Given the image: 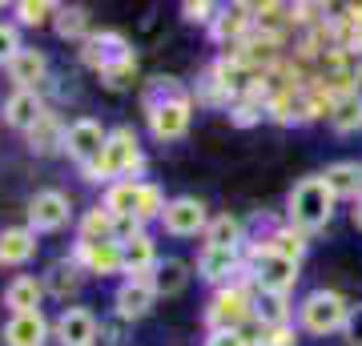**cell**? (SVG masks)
I'll use <instances>...</instances> for the list:
<instances>
[{
	"label": "cell",
	"mask_w": 362,
	"mask_h": 346,
	"mask_svg": "<svg viewBox=\"0 0 362 346\" xmlns=\"http://www.w3.org/2000/svg\"><path fill=\"white\" fill-rule=\"evenodd\" d=\"M137 202H141V185L133 178L113 181L109 193H105V209H109L117 221H137Z\"/></svg>",
	"instance_id": "cell-15"
},
{
	"label": "cell",
	"mask_w": 362,
	"mask_h": 346,
	"mask_svg": "<svg viewBox=\"0 0 362 346\" xmlns=\"http://www.w3.org/2000/svg\"><path fill=\"white\" fill-rule=\"evenodd\" d=\"M133 169H141V149H137V133L121 125V129H113V133H109L101 161L85 166V178H89V181H105V178H121V181H125V173H133Z\"/></svg>",
	"instance_id": "cell-2"
},
{
	"label": "cell",
	"mask_w": 362,
	"mask_h": 346,
	"mask_svg": "<svg viewBox=\"0 0 362 346\" xmlns=\"http://www.w3.org/2000/svg\"><path fill=\"white\" fill-rule=\"evenodd\" d=\"M266 346H294V338H290V330H286V326H278V330H270Z\"/></svg>",
	"instance_id": "cell-39"
},
{
	"label": "cell",
	"mask_w": 362,
	"mask_h": 346,
	"mask_svg": "<svg viewBox=\"0 0 362 346\" xmlns=\"http://www.w3.org/2000/svg\"><path fill=\"white\" fill-rule=\"evenodd\" d=\"M238 242H242V221H238V218L221 214V218L209 221L206 246H218V250H238Z\"/></svg>",
	"instance_id": "cell-26"
},
{
	"label": "cell",
	"mask_w": 362,
	"mask_h": 346,
	"mask_svg": "<svg viewBox=\"0 0 362 346\" xmlns=\"http://www.w3.org/2000/svg\"><path fill=\"white\" fill-rule=\"evenodd\" d=\"M161 226H165L173 238H197L202 230H209V214L197 197H173L161 214Z\"/></svg>",
	"instance_id": "cell-6"
},
{
	"label": "cell",
	"mask_w": 362,
	"mask_h": 346,
	"mask_svg": "<svg viewBox=\"0 0 362 346\" xmlns=\"http://www.w3.org/2000/svg\"><path fill=\"white\" fill-rule=\"evenodd\" d=\"M21 52V40H16V28L13 25H0V64H8Z\"/></svg>",
	"instance_id": "cell-35"
},
{
	"label": "cell",
	"mask_w": 362,
	"mask_h": 346,
	"mask_svg": "<svg viewBox=\"0 0 362 346\" xmlns=\"http://www.w3.org/2000/svg\"><path fill=\"white\" fill-rule=\"evenodd\" d=\"M149 282H153L157 294H181L185 290V282H189V274H185V262H177V258H165V262H157L153 274H149Z\"/></svg>",
	"instance_id": "cell-23"
},
{
	"label": "cell",
	"mask_w": 362,
	"mask_h": 346,
	"mask_svg": "<svg viewBox=\"0 0 362 346\" xmlns=\"http://www.w3.org/2000/svg\"><path fill=\"white\" fill-rule=\"evenodd\" d=\"M77 286H81V266L77 262H57V266L49 270V290L57 298H69Z\"/></svg>",
	"instance_id": "cell-28"
},
{
	"label": "cell",
	"mask_w": 362,
	"mask_h": 346,
	"mask_svg": "<svg viewBox=\"0 0 362 346\" xmlns=\"http://www.w3.org/2000/svg\"><path fill=\"white\" fill-rule=\"evenodd\" d=\"M346 314H350V306L342 302V294H334V290H314V294H306L302 306H298L302 330H310V334L342 330V326H346Z\"/></svg>",
	"instance_id": "cell-3"
},
{
	"label": "cell",
	"mask_w": 362,
	"mask_h": 346,
	"mask_svg": "<svg viewBox=\"0 0 362 346\" xmlns=\"http://www.w3.org/2000/svg\"><path fill=\"white\" fill-rule=\"evenodd\" d=\"M77 258L89 266V274H117L125 270V250L121 242H97V246H77Z\"/></svg>",
	"instance_id": "cell-14"
},
{
	"label": "cell",
	"mask_w": 362,
	"mask_h": 346,
	"mask_svg": "<svg viewBox=\"0 0 362 346\" xmlns=\"http://www.w3.org/2000/svg\"><path fill=\"white\" fill-rule=\"evenodd\" d=\"M354 226H358V230H362V197H358V202H354Z\"/></svg>",
	"instance_id": "cell-41"
},
{
	"label": "cell",
	"mask_w": 362,
	"mask_h": 346,
	"mask_svg": "<svg viewBox=\"0 0 362 346\" xmlns=\"http://www.w3.org/2000/svg\"><path fill=\"white\" fill-rule=\"evenodd\" d=\"M105 142H109V133H105L93 117H81V121H73L69 133H65V154L73 157V161H81V169H85V166H93V161H101Z\"/></svg>",
	"instance_id": "cell-5"
},
{
	"label": "cell",
	"mask_w": 362,
	"mask_h": 346,
	"mask_svg": "<svg viewBox=\"0 0 362 346\" xmlns=\"http://www.w3.org/2000/svg\"><path fill=\"white\" fill-rule=\"evenodd\" d=\"M254 310H250V298L233 286V290H221L214 302H209V310H206V322L214 326V334H221V330H238L242 322L250 318Z\"/></svg>",
	"instance_id": "cell-8"
},
{
	"label": "cell",
	"mask_w": 362,
	"mask_h": 346,
	"mask_svg": "<svg viewBox=\"0 0 362 346\" xmlns=\"http://www.w3.org/2000/svg\"><path fill=\"white\" fill-rule=\"evenodd\" d=\"M165 197L157 185H141V202H137V221H149V218H161L165 214Z\"/></svg>",
	"instance_id": "cell-33"
},
{
	"label": "cell",
	"mask_w": 362,
	"mask_h": 346,
	"mask_svg": "<svg viewBox=\"0 0 362 346\" xmlns=\"http://www.w3.org/2000/svg\"><path fill=\"white\" fill-rule=\"evenodd\" d=\"M49 338V322L40 310H28V314H13L8 326H4V342L8 346H45Z\"/></svg>",
	"instance_id": "cell-12"
},
{
	"label": "cell",
	"mask_w": 362,
	"mask_h": 346,
	"mask_svg": "<svg viewBox=\"0 0 362 346\" xmlns=\"http://www.w3.org/2000/svg\"><path fill=\"white\" fill-rule=\"evenodd\" d=\"M133 77H137V61H117V64H109V69H101V81L109 85L113 93H121V89H129L133 85Z\"/></svg>",
	"instance_id": "cell-31"
},
{
	"label": "cell",
	"mask_w": 362,
	"mask_h": 346,
	"mask_svg": "<svg viewBox=\"0 0 362 346\" xmlns=\"http://www.w3.org/2000/svg\"><path fill=\"white\" fill-rule=\"evenodd\" d=\"M16 13H21V21L25 25H45L49 21V13H57L52 4H45V0H25V4H16Z\"/></svg>",
	"instance_id": "cell-34"
},
{
	"label": "cell",
	"mask_w": 362,
	"mask_h": 346,
	"mask_svg": "<svg viewBox=\"0 0 362 346\" xmlns=\"http://www.w3.org/2000/svg\"><path fill=\"white\" fill-rule=\"evenodd\" d=\"M250 8H242V4H238V8H226V13H221V16H214V37H218V40H238V37H242V33H246V28H250Z\"/></svg>",
	"instance_id": "cell-27"
},
{
	"label": "cell",
	"mask_w": 362,
	"mask_h": 346,
	"mask_svg": "<svg viewBox=\"0 0 362 346\" xmlns=\"http://www.w3.org/2000/svg\"><path fill=\"white\" fill-rule=\"evenodd\" d=\"M65 133H69V129L61 125L57 117H52V113H45V117L37 121V125H33V149H37V154H52L57 145L65 149Z\"/></svg>",
	"instance_id": "cell-25"
},
{
	"label": "cell",
	"mask_w": 362,
	"mask_h": 346,
	"mask_svg": "<svg viewBox=\"0 0 362 346\" xmlns=\"http://www.w3.org/2000/svg\"><path fill=\"white\" fill-rule=\"evenodd\" d=\"M250 266H254V282H258L262 294H290L298 282V262L274 254L270 246L254 250V262Z\"/></svg>",
	"instance_id": "cell-4"
},
{
	"label": "cell",
	"mask_w": 362,
	"mask_h": 346,
	"mask_svg": "<svg viewBox=\"0 0 362 346\" xmlns=\"http://www.w3.org/2000/svg\"><path fill=\"white\" fill-rule=\"evenodd\" d=\"M57 338H61V346H93L97 342V314L85 306H69L57 318Z\"/></svg>",
	"instance_id": "cell-11"
},
{
	"label": "cell",
	"mask_w": 362,
	"mask_h": 346,
	"mask_svg": "<svg viewBox=\"0 0 362 346\" xmlns=\"http://www.w3.org/2000/svg\"><path fill=\"white\" fill-rule=\"evenodd\" d=\"M233 121H238V125H254L258 117H254V109H246V105H242V109H233Z\"/></svg>",
	"instance_id": "cell-40"
},
{
	"label": "cell",
	"mask_w": 362,
	"mask_h": 346,
	"mask_svg": "<svg viewBox=\"0 0 362 346\" xmlns=\"http://www.w3.org/2000/svg\"><path fill=\"white\" fill-rule=\"evenodd\" d=\"M330 125H334L338 133L362 129V97L358 93H346V97H338V101L330 105Z\"/></svg>",
	"instance_id": "cell-24"
},
{
	"label": "cell",
	"mask_w": 362,
	"mask_h": 346,
	"mask_svg": "<svg viewBox=\"0 0 362 346\" xmlns=\"http://www.w3.org/2000/svg\"><path fill=\"white\" fill-rule=\"evenodd\" d=\"M45 69H49V64H45V57H40L37 49H21L13 61H8V77L16 81V89L33 93V85L45 81Z\"/></svg>",
	"instance_id": "cell-19"
},
{
	"label": "cell",
	"mask_w": 362,
	"mask_h": 346,
	"mask_svg": "<svg viewBox=\"0 0 362 346\" xmlns=\"http://www.w3.org/2000/svg\"><path fill=\"white\" fill-rule=\"evenodd\" d=\"M40 294H45V286L37 278H28V274H16L8 290H4V306L13 310V314H28V310H40Z\"/></svg>",
	"instance_id": "cell-18"
},
{
	"label": "cell",
	"mask_w": 362,
	"mask_h": 346,
	"mask_svg": "<svg viewBox=\"0 0 362 346\" xmlns=\"http://www.w3.org/2000/svg\"><path fill=\"white\" fill-rule=\"evenodd\" d=\"M322 181L330 185L334 197H362V166L358 161H338L322 173Z\"/></svg>",
	"instance_id": "cell-22"
},
{
	"label": "cell",
	"mask_w": 362,
	"mask_h": 346,
	"mask_svg": "<svg viewBox=\"0 0 362 346\" xmlns=\"http://www.w3.org/2000/svg\"><path fill=\"white\" fill-rule=\"evenodd\" d=\"M57 33L61 37H85L89 33V13L85 8H57Z\"/></svg>",
	"instance_id": "cell-30"
},
{
	"label": "cell",
	"mask_w": 362,
	"mask_h": 346,
	"mask_svg": "<svg viewBox=\"0 0 362 346\" xmlns=\"http://www.w3.org/2000/svg\"><path fill=\"white\" fill-rule=\"evenodd\" d=\"M262 318V326H270V330H278V326H286V318H290V306H286V294H258V310H254Z\"/></svg>",
	"instance_id": "cell-29"
},
{
	"label": "cell",
	"mask_w": 362,
	"mask_h": 346,
	"mask_svg": "<svg viewBox=\"0 0 362 346\" xmlns=\"http://www.w3.org/2000/svg\"><path fill=\"white\" fill-rule=\"evenodd\" d=\"M69 197L61 190H45L37 193L33 202H28V230L33 233H52V230H61L69 221Z\"/></svg>",
	"instance_id": "cell-7"
},
{
	"label": "cell",
	"mask_w": 362,
	"mask_h": 346,
	"mask_svg": "<svg viewBox=\"0 0 362 346\" xmlns=\"http://www.w3.org/2000/svg\"><path fill=\"white\" fill-rule=\"evenodd\" d=\"M233 270H238V250H218V246H206L197 254V274L206 282H226Z\"/></svg>",
	"instance_id": "cell-20"
},
{
	"label": "cell",
	"mask_w": 362,
	"mask_h": 346,
	"mask_svg": "<svg viewBox=\"0 0 362 346\" xmlns=\"http://www.w3.org/2000/svg\"><path fill=\"white\" fill-rule=\"evenodd\" d=\"M181 13H185V21H194V25H209V21H214V4L189 0V4H181Z\"/></svg>",
	"instance_id": "cell-36"
},
{
	"label": "cell",
	"mask_w": 362,
	"mask_h": 346,
	"mask_svg": "<svg viewBox=\"0 0 362 346\" xmlns=\"http://www.w3.org/2000/svg\"><path fill=\"white\" fill-rule=\"evenodd\" d=\"M33 254H37L33 230H0V266H25Z\"/></svg>",
	"instance_id": "cell-17"
},
{
	"label": "cell",
	"mask_w": 362,
	"mask_h": 346,
	"mask_svg": "<svg viewBox=\"0 0 362 346\" xmlns=\"http://www.w3.org/2000/svg\"><path fill=\"white\" fill-rule=\"evenodd\" d=\"M266 246H270L274 254L290 258V262H298V258H302V250H306V242H302V233H298V230H278Z\"/></svg>",
	"instance_id": "cell-32"
},
{
	"label": "cell",
	"mask_w": 362,
	"mask_h": 346,
	"mask_svg": "<svg viewBox=\"0 0 362 346\" xmlns=\"http://www.w3.org/2000/svg\"><path fill=\"white\" fill-rule=\"evenodd\" d=\"M206 346H246V338H242V330H221V334H209Z\"/></svg>",
	"instance_id": "cell-38"
},
{
	"label": "cell",
	"mask_w": 362,
	"mask_h": 346,
	"mask_svg": "<svg viewBox=\"0 0 362 346\" xmlns=\"http://www.w3.org/2000/svg\"><path fill=\"white\" fill-rule=\"evenodd\" d=\"M149 129H153L157 142H177L189 129V97H177V101H161L149 109Z\"/></svg>",
	"instance_id": "cell-9"
},
{
	"label": "cell",
	"mask_w": 362,
	"mask_h": 346,
	"mask_svg": "<svg viewBox=\"0 0 362 346\" xmlns=\"http://www.w3.org/2000/svg\"><path fill=\"white\" fill-rule=\"evenodd\" d=\"M121 250H125V274L129 278H149L157 266V254H153V238L149 233H129L125 242H121Z\"/></svg>",
	"instance_id": "cell-13"
},
{
	"label": "cell",
	"mask_w": 362,
	"mask_h": 346,
	"mask_svg": "<svg viewBox=\"0 0 362 346\" xmlns=\"http://www.w3.org/2000/svg\"><path fill=\"white\" fill-rule=\"evenodd\" d=\"M342 334H346V342H350V346H362V302H358V306H350Z\"/></svg>",
	"instance_id": "cell-37"
},
{
	"label": "cell",
	"mask_w": 362,
	"mask_h": 346,
	"mask_svg": "<svg viewBox=\"0 0 362 346\" xmlns=\"http://www.w3.org/2000/svg\"><path fill=\"white\" fill-rule=\"evenodd\" d=\"M286 214H290V226L294 230H318L334 214V193H330V185L322 178L298 181L294 193H290V202H286Z\"/></svg>",
	"instance_id": "cell-1"
},
{
	"label": "cell",
	"mask_w": 362,
	"mask_h": 346,
	"mask_svg": "<svg viewBox=\"0 0 362 346\" xmlns=\"http://www.w3.org/2000/svg\"><path fill=\"white\" fill-rule=\"evenodd\" d=\"M45 117V105H40V97H37V89L28 93V89H16L8 101H4V121L8 125H16V129H33Z\"/></svg>",
	"instance_id": "cell-16"
},
{
	"label": "cell",
	"mask_w": 362,
	"mask_h": 346,
	"mask_svg": "<svg viewBox=\"0 0 362 346\" xmlns=\"http://www.w3.org/2000/svg\"><path fill=\"white\" fill-rule=\"evenodd\" d=\"M117 233H121V221L105 209V205H97V209H89L85 214V221H81V242L85 246H97V242H117Z\"/></svg>",
	"instance_id": "cell-21"
},
{
	"label": "cell",
	"mask_w": 362,
	"mask_h": 346,
	"mask_svg": "<svg viewBox=\"0 0 362 346\" xmlns=\"http://www.w3.org/2000/svg\"><path fill=\"white\" fill-rule=\"evenodd\" d=\"M153 298H157V290H153L149 278H125V282L117 286L113 306L125 322H133V318H145V314L153 310Z\"/></svg>",
	"instance_id": "cell-10"
}]
</instances>
